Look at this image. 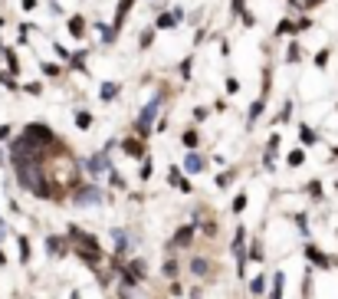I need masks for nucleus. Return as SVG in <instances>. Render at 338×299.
Listing matches in <instances>:
<instances>
[{"instance_id": "6e6552de", "label": "nucleus", "mask_w": 338, "mask_h": 299, "mask_svg": "<svg viewBox=\"0 0 338 299\" xmlns=\"http://www.w3.org/2000/svg\"><path fill=\"white\" fill-rule=\"evenodd\" d=\"M89 168H92V171H99V168H105V158H92V161H89Z\"/></svg>"}, {"instance_id": "39448f33", "label": "nucleus", "mask_w": 338, "mask_h": 299, "mask_svg": "<svg viewBox=\"0 0 338 299\" xmlns=\"http://www.w3.org/2000/svg\"><path fill=\"white\" fill-rule=\"evenodd\" d=\"M128 10H132V0H122V3H118V23L125 20V13H128Z\"/></svg>"}, {"instance_id": "1a4fd4ad", "label": "nucleus", "mask_w": 338, "mask_h": 299, "mask_svg": "<svg viewBox=\"0 0 338 299\" xmlns=\"http://www.w3.org/2000/svg\"><path fill=\"white\" fill-rule=\"evenodd\" d=\"M187 168H190V171H197V168H200V158L190 155V158H187Z\"/></svg>"}, {"instance_id": "f03ea898", "label": "nucleus", "mask_w": 338, "mask_h": 299, "mask_svg": "<svg viewBox=\"0 0 338 299\" xmlns=\"http://www.w3.org/2000/svg\"><path fill=\"white\" fill-rule=\"evenodd\" d=\"M177 20H181V13L174 10V13H165V16H161V20H158V26H174Z\"/></svg>"}, {"instance_id": "9b49d317", "label": "nucleus", "mask_w": 338, "mask_h": 299, "mask_svg": "<svg viewBox=\"0 0 338 299\" xmlns=\"http://www.w3.org/2000/svg\"><path fill=\"white\" fill-rule=\"evenodd\" d=\"M194 273H207V263L204 260H194Z\"/></svg>"}, {"instance_id": "7ed1b4c3", "label": "nucleus", "mask_w": 338, "mask_h": 299, "mask_svg": "<svg viewBox=\"0 0 338 299\" xmlns=\"http://www.w3.org/2000/svg\"><path fill=\"white\" fill-rule=\"evenodd\" d=\"M190 234H194V227H184L181 234L174 237V244H177V247H184V244H187V240H190Z\"/></svg>"}, {"instance_id": "9d476101", "label": "nucleus", "mask_w": 338, "mask_h": 299, "mask_svg": "<svg viewBox=\"0 0 338 299\" xmlns=\"http://www.w3.org/2000/svg\"><path fill=\"white\" fill-rule=\"evenodd\" d=\"M69 30H72V33H76V36H79V33H82V20H72V23H69Z\"/></svg>"}, {"instance_id": "20e7f679", "label": "nucleus", "mask_w": 338, "mask_h": 299, "mask_svg": "<svg viewBox=\"0 0 338 299\" xmlns=\"http://www.w3.org/2000/svg\"><path fill=\"white\" fill-rule=\"evenodd\" d=\"M309 257H312V263H319V267H329V260H325V257H322V253H319V250H315V247H309Z\"/></svg>"}, {"instance_id": "0eeeda50", "label": "nucleus", "mask_w": 338, "mask_h": 299, "mask_svg": "<svg viewBox=\"0 0 338 299\" xmlns=\"http://www.w3.org/2000/svg\"><path fill=\"white\" fill-rule=\"evenodd\" d=\"M292 3H296V7H315V3H322V0H292Z\"/></svg>"}, {"instance_id": "f257e3e1", "label": "nucleus", "mask_w": 338, "mask_h": 299, "mask_svg": "<svg viewBox=\"0 0 338 299\" xmlns=\"http://www.w3.org/2000/svg\"><path fill=\"white\" fill-rule=\"evenodd\" d=\"M69 237L79 244V253H82V257H86L89 263H95V260H99V240H95V237L82 234V230H69Z\"/></svg>"}, {"instance_id": "423d86ee", "label": "nucleus", "mask_w": 338, "mask_h": 299, "mask_svg": "<svg viewBox=\"0 0 338 299\" xmlns=\"http://www.w3.org/2000/svg\"><path fill=\"white\" fill-rule=\"evenodd\" d=\"M125 151H128V155H142V145H138V142H128Z\"/></svg>"}]
</instances>
